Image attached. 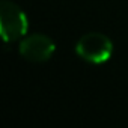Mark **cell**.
<instances>
[{
	"mask_svg": "<svg viewBox=\"0 0 128 128\" xmlns=\"http://www.w3.org/2000/svg\"><path fill=\"white\" fill-rule=\"evenodd\" d=\"M76 53L80 59H83L92 65H101L110 60L113 54V42L108 36L90 32L83 35L76 44Z\"/></svg>",
	"mask_w": 128,
	"mask_h": 128,
	"instance_id": "cell-1",
	"label": "cell"
},
{
	"mask_svg": "<svg viewBox=\"0 0 128 128\" xmlns=\"http://www.w3.org/2000/svg\"><path fill=\"white\" fill-rule=\"evenodd\" d=\"M27 15L12 2L2 0L0 3V32L5 42H14L27 35Z\"/></svg>",
	"mask_w": 128,
	"mask_h": 128,
	"instance_id": "cell-2",
	"label": "cell"
},
{
	"mask_svg": "<svg viewBox=\"0 0 128 128\" xmlns=\"http://www.w3.org/2000/svg\"><path fill=\"white\" fill-rule=\"evenodd\" d=\"M20 56L33 63H42L53 57L56 51V44L51 38L42 33H35L24 36L18 45Z\"/></svg>",
	"mask_w": 128,
	"mask_h": 128,
	"instance_id": "cell-3",
	"label": "cell"
}]
</instances>
